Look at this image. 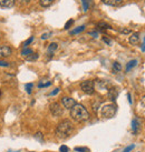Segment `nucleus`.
<instances>
[{
    "label": "nucleus",
    "mask_w": 145,
    "mask_h": 152,
    "mask_svg": "<svg viewBox=\"0 0 145 152\" xmlns=\"http://www.w3.org/2000/svg\"><path fill=\"white\" fill-rule=\"evenodd\" d=\"M70 118L76 122H85L90 119V112L81 103H76L70 109Z\"/></svg>",
    "instance_id": "1"
},
{
    "label": "nucleus",
    "mask_w": 145,
    "mask_h": 152,
    "mask_svg": "<svg viewBox=\"0 0 145 152\" xmlns=\"http://www.w3.org/2000/svg\"><path fill=\"white\" fill-rule=\"evenodd\" d=\"M72 130H74V127H72V123L70 122V120H63L61 122L57 124L55 133L57 135V138L66 139L72 134Z\"/></svg>",
    "instance_id": "2"
},
{
    "label": "nucleus",
    "mask_w": 145,
    "mask_h": 152,
    "mask_svg": "<svg viewBox=\"0 0 145 152\" xmlns=\"http://www.w3.org/2000/svg\"><path fill=\"white\" fill-rule=\"evenodd\" d=\"M116 113V106L115 104H105L102 108V117L105 119H111L113 118Z\"/></svg>",
    "instance_id": "3"
},
{
    "label": "nucleus",
    "mask_w": 145,
    "mask_h": 152,
    "mask_svg": "<svg viewBox=\"0 0 145 152\" xmlns=\"http://www.w3.org/2000/svg\"><path fill=\"white\" fill-rule=\"evenodd\" d=\"M81 89L86 93V94H93L95 92V87L94 82L92 80H86L83 81L81 83Z\"/></svg>",
    "instance_id": "4"
},
{
    "label": "nucleus",
    "mask_w": 145,
    "mask_h": 152,
    "mask_svg": "<svg viewBox=\"0 0 145 152\" xmlns=\"http://www.w3.org/2000/svg\"><path fill=\"white\" fill-rule=\"evenodd\" d=\"M49 110L54 117H60L63 114V108H61L59 102H53L49 106Z\"/></svg>",
    "instance_id": "5"
},
{
    "label": "nucleus",
    "mask_w": 145,
    "mask_h": 152,
    "mask_svg": "<svg viewBox=\"0 0 145 152\" xmlns=\"http://www.w3.org/2000/svg\"><path fill=\"white\" fill-rule=\"evenodd\" d=\"M61 103H63V106H64V108H66V109L70 110L72 108V107L76 104V101L72 99V98H69V97H64L63 99H61Z\"/></svg>",
    "instance_id": "6"
},
{
    "label": "nucleus",
    "mask_w": 145,
    "mask_h": 152,
    "mask_svg": "<svg viewBox=\"0 0 145 152\" xmlns=\"http://www.w3.org/2000/svg\"><path fill=\"white\" fill-rule=\"evenodd\" d=\"M13 53V51H11V48L8 46H0V59H2V58H8L10 57Z\"/></svg>",
    "instance_id": "7"
},
{
    "label": "nucleus",
    "mask_w": 145,
    "mask_h": 152,
    "mask_svg": "<svg viewBox=\"0 0 145 152\" xmlns=\"http://www.w3.org/2000/svg\"><path fill=\"white\" fill-rule=\"evenodd\" d=\"M0 6L4 8H11L15 6V0H0Z\"/></svg>",
    "instance_id": "8"
},
{
    "label": "nucleus",
    "mask_w": 145,
    "mask_h": 152,
    "mask_svg": "<svg viewBox=\"0 0 145 152\" xmlns=\"http://www.w3.org/2000/svg\"><path fill=\"white\" fill-rule=\"evenodd\" d=\"M128 41H129V43H131V45H133V46L137 45V43H138V41H140L138 34H137V32H134V34H131V37H129V39H128Z\"/></svg>",
    "instance_id": "9"
},
{
    "label": "nucleus",
    "mask_w": 145,
    "mask_h": 152,
    "mask_svg": "<svg viewBox=\"0 0 145 152\" xmlns=\"http://www.w3.org/2000/svg\"><path fill=\"white\" fill-rule=\"evenodd\" d=\"M117 96H118V91L115 88H111L108 90V98L111 99L112 101H115Z\"/></svg>",
    "instance_id": "10"
},
{
    "label": "nucleus",
    "mask_w": 145,
    "mask_h": 152,
    "mask_svg": "<svg viewBox=\"0 0 145 152\" xmlns=\"http://www.w3.org/2000/svg\"><path fill=\"white\" fill-rule=\"evenodd\" d=\"M132 130H133V133H134V134H136L137 132H138V130H140V121H138V119H137V118L133 119Z\"/></svg>",
    "instance_id": "11"
},
{
    "label": "nucleus",
    "mask_w": 145,
    "mask_h": 152,
    "mask_svg": "<svg viewBox=\"0 0 145 152\" xmlns=\"http://www.w3.org/2000/svg\"><path fill=\"white\" fill-rule=\"evenodd\" d=\"M102 1L107 6H120L123 2V0H102Z\"/></svg>",
    "instance_id": "12"
},
{
    "label": "nucleus",
    "mask_w": 145,
    "mask_h": 152,
    "mask_svg": "<svg viewBox=\"0 0 145 152\" xmlns=\"http://www.w3.org/2000/svg\"><path fill=\"white\" fill-rule=\"evenodd\" d=\"M136 64H137V60H135V59L131 60V61L126 64V71H129L131 69H133L134 67H136Z\"/></svg>",
    "instance_id": "13"
},
{
    "label": "nucleus",
    "mask_w": 145,
    "mask_h": 152,
    "mask_svg": "<svg viewBox=\"0 0 145 152\" xmlns=\"http://www.w3.org/2000/svg\"><path fill=\"white\" fill-rule=\"evenodd\" d=\"M54 1H55V0H39L40 6H41V7H45V8H46V7H49Z\"/></svg>",
    "instance_id": "14"
},
{
    "label": "nucleus",
    "mask_w": 145,
    "mask_h": 152,
    "mask_svg": "<svg viewBox=\"0 0 145 152\" xmlns=\"http://www.w3.org/2000/svg\"><path fill=\"white\" fill-rule=\"evenodd\" d=\"M34 52H33V50L31 49H28V48H24L21 51V55L24 56V57H29L30 55H33Z\"/></svg>",
    "instance_id": "15"
},
{
    "label": "nucleus",
    "mask_w": 145,
    "mask_h": 152,
    "mask_svg": "<svg viewBox=\"0 0 145 152\" xmlns=\"http://www.w3.org/2000/svg\"><path fill=\"white\" fill-rule=\"evenodd\" d=\"M85 30V26H81V27H78V28H76V29H74L70 31V34H79V32H81V31H84Z\"/></svg>",
    "instance_id": "16"
},
{
    "label": "nucleus",
    "mask_w": 145,
    "mask_h": 152,
    "mask_svg": "<svg viewBox=\"0 0 145 152\" xmlns=\"http://www.w3.org/2000/svg\"><path fill=\"white\" fill-rule=\"evenodd\" d=\"M57 43H55V42H53V43H50L49 45V47H48V53H50V55H53V52L57 49Z\"/></svg>",
    "instance_id": "17"
},
{
    "label": "nucleus",
    "mask_w": 145,
    "mask_h": 152,
    "mask_svg": "<svg viewBox=\"0 0 145 152\" xmlns=\"http://www.w3.org/2000/svg\"><path fill=\"white\" fill-rule=\"evenodd\" d=\"M97 28H99V29H109L111 28V26L109 25H107L106 22H98L97 23Z\"/></svg>",
    "instance_id": "18"
},
{
    "label": "nucleus",
    "mask_w": 145,
    "mask_h": 152,
    "mask_svg": "<svg viewBox=\"0 0 145 152\" xmlns=\"http://www.w3.org/2000/svg\"><path fill=\"white\" fill-rule=\"evenodd\" d=\"M51 85V82L50 81H40L39 82V85H38V87L39 88H46V87H49V86Z\"/></svg>",
    "instance_id": "19"
},
{
    "label": "nucleus",
    "mask_w": 145,
    "mask_h": 152,
    "mask_svg": "<svg viewBox=\"0 0 145 152\" xmlns=\"http://www.w3.org/2000/svg\"><path fill=\"white\" fill-rule=\"evenodd\" d=\"M113 69H114L115 72H118L122 70V66H121L118 62H114V64H113Z\"/></svg>",
    "instance_id": "20"
},
{
    "label": "nucleus",
    "mask_w": 145,
    "mask_h": 152,
    "mask_svg": "<svg viewBox=\"0 0 145 152\" xmlns=\"http://www.w3.org/2000/svg\"><path fill=\"white\" fill-rule=\"evenodd\" d=\"M38 59V55L37 53H33V55H30L29 57H27V60L28 61H35V60Z\"/></svg>",
    "instance_id": "21"
},
{
    "label": "nucleus",
    "mask_w": 145,
    "mask_h": 152,
    "mask_svg": "<svg viewBox=\"0 0 145 152\" xmlns=\"http://www.w3.org/2000/svg\"><path fill=\"white\" fill-rule=\"evenodd\" d=\"M33 41H34V37H30L28 40H26L25 42H24V48H27V47L29 46V45L33 42Z\"/></svg>",
    "instance_id": "22"
},
{
    "label": "nucleus",
    "mask_w": 145,
    "mask_h": 152,
    "mask_svg": "<svg viewBox=\"0 0 145 152\" xmlns=\"http://www.w3.org/2000/svg\"><path fill=\"white\" fill-rule=\"evenodd\" d=\"M83 1V8H84V11H87L88 9V0H81Z\"/></svg>",
    "instance_id": "23"
},
{
    "label": "nucleus",
    "mask_w": 145,
    "mask_h": 152,
    "mask_svg": "<svg viewBox=\"0 0 145 152\" xmlns=\"http://www.w3.org/2000/svg\"><path fill=\"white\" fill-rule=\"evenodd\" d=\"M134 148H135V145H134V144H131V145H128V147H126V148L124 149L123 152H129V151H132V150Z\"/></svg>",
    "instance_id": "24"
},
{
    "label": "nucleus",
    "mask_w": 145,
    "mask_h": 152,
    "mask_svg": "<svg viewBox=\"0 0 145 152\" xmlns=\"http://www.w3.org/2000/svg\"><path fill=\"white\" fill-rule=\"evenodd\" d=\"M31 89H33V83H28L26 85V90H27V93H31Z\"/></svg>",
    "instance_id": "25"
},
{
    "label": "nucleus",
    "mask_w": 145,
    "mask_h": 152,
    "mask_svg": "<svg viewBox=\"0 0 145 152\" xmlns=\"http://www.w3.org/2000/svg\"><path fill=\"white\" fill-rule=\"evenodd\" d=\"M10 66V62H7V61H2L0 60V67H9Z\"/></svg>",
    "instance_id": "26"
},
{
    "label": "nucleus",
    "mask_w": 145,
    "mask_h": 152,
    "mask_svg": "<svg viewBox=\"0 0 145 152\" xmlns=\"http://www.w3.org/2000/svg\"><path fill=\"white\" fill-rule=\"evenodd\" d=\"M59 151L60 152H68L69 149H68V147H66V145H61V147L59 148Z\"/></svg>",
    "instance_id": "27"
},
{
    "label": "nucleus",
    "mask_w": 145,
    "mask_h": 152,
    "mask_svg": "<svg viewBox=\"0 0 145 152\" xmlns=\"http://www.w3.org/2000/svg\"><path fill=\"white\" fill-rule=\"evenodd\" d=\"M72 22H74V20H72V19H70V20H69V21L65 25V29H69V27L72 25Z\"/></svg>",
    "instance_id": "28"
},
{
    "label": "nucleus",
    "mask_w": 145,
    "mask_h": 152,
    "mask_svg": "<svg viewBox=\"0 0 145 152\" xmlns=\"http://www.w3.org/2000/svg\"><path fill=\"white\" fill-rule=\"evenodd\" d=\"M37 139L39 140V141H43V134L40 133V132H38V133H36V135H35Z\"/></svg>",
    "instance_id": "29"
},
{
    "label": "nucleus",
    "mask_w": 145,
    "mask_h": 152,
    "mask_svg": "<svg viewBox=\"0 0 145 152\" xmlns=\"http://www.w3.org/2000/svg\"><path fill=\"white\" fill-rule=\"evenodd\" d=\"M50 32H47V34H44L43 36H41V39H43V40H46V39L47 38H49V36H50Z\"/></svg>",
    "instance_id": "30"
},
{
    "label": "nucleus",
    "mask_w": 145,
    "mask_h": 152,
    "mask_svg": "<svg viewBox=\"0 0 145 152\" xmlns=\"http://www.w3.org/2000/svg\"><path fill=\"white\" fill-rule=\"evenodd\" d=\"M75 151H79V152H87L88 150L86 148H75Z\"/></svg>",
    "instance_id": "31"
},
{
    "label": "nucleus",
    "mask_w": 145,
    "mask_h": 152,
    "mask_svg": "<svg viewBox=\"0 0 145 152\" xmlns=\"http://www.w3.org/2000/svg\"><path fill=\"white\" fill-rule=\"evenodd\" d=\"M103 40H104V42H106L107 45H112V41L108 38H106V37H103Z\"/></svg>",
    "instance_id": "32"
},
{
    "label": "nucleus",
    "mask_w": 145,
    "mask_h": 152,
    "mask_svg": "<svg viewBox=\"0 0 145 152\" xmlns=\"http://www.w3.org/2000/svg\"><path fill=\"white\" fill-rule=\"evenodd\" d=\"M59 90H60L59 88L55 89V90H54V91H53V92H50V96H55V94H57V93L59 92Z\"/></svg>",
    "instance_id": "33"
},
{
    "label": "nucleus",
    "mask_w": 145,
    "mask_h": 152,
    "mask_svg": "<svg viewBox=\"0 0 145 152\" xmlns=\"http://www.w3.org/2000/svg\"><path fill=\"white\" fill-rule=\"evenodd\" d=\"M121 32H122V34H129V32H131V30L123 29V30H121Z\"/></svg>",
    "instance_id": "34"
},
{
    "label": "nucleus",
    "mask_w": 145,
    "mask_h": 152,
    "mask_svg": "<svg viewBox=\"0 0 145 152\" xmlns=\"http://www.w3.org/2000/svg\"><path fill=\"white\" fill-rule=\"evenodd\" d=\"M18 1H19L20 4H28L30 0H18Z\"/></svg>",
    "instance_id": "35"
},
{
    "label": "nucleus",
    "mask_w": 145,
    "mask_h": 152,
    "mask_svg": "<svg viewBox=\"0 0 145 152\" xmlns=\"http://www.w3.org/2000/svg\"><path fill=\"white\" fill-rule=\"evenodd\" d=\"M127 98H128V102H129V103L132 104V99H131V94H129V93L127 94Z\"/></svg>",
    "instance_id": "36"
},
{
    "label": "nucleus",
    "mask_w": 145,
    "mask_h": 152,
    "mask_svg": "<svg viewBox=\"0 0 145 152\" xmlns=\"http://www.w3.org/2000/svg\"><path fill=\"white\" fill-rule=\"evenodd\" d=\"M142 51H145V37H144V42H143V48H142Z\"/></svg>",
    "instance_id": "37"
},
{
    "label": "nucleus",
    "mask_w": 145,
    "mask_h": 152,
    "mask_svg": "<svg viewBox=\"0 0 145 152\" xmlns=\"http://www.w3.org/2000/svg\"><path fill=\"white\" fill-rule=\"evenodd\" d=\"M0 96H1V91H0Z\"/></svg>",
    "instance_id": "38"
}]
</instances>
